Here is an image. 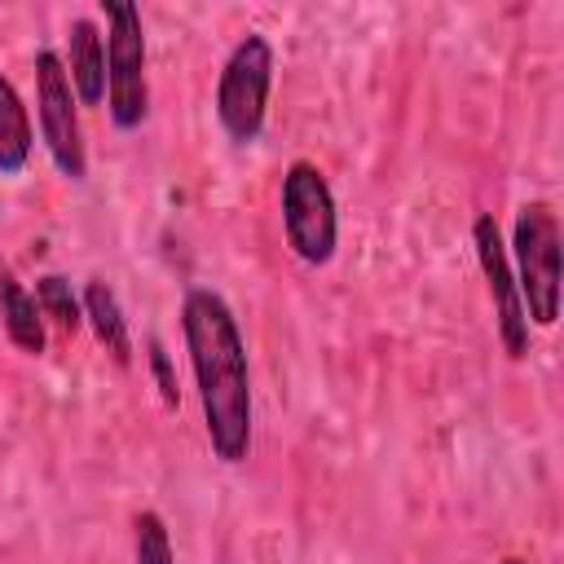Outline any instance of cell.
<instances>
[{"label": "cell", "instance_id": "cell-1", "mask_svg": "<svg viewBox=\"0 0 564 564\" xmlns=\"http://www.w3.org/2000/svg\"><path fill=\"white\" fill-rule=\"evenodd\" d=\"M181 335L198 383L212 454L234 467L251 449V366L238 317L225 304V295L194 286L181 300Z\"/></svg>", "mask_w": 564, "mask_h": 564}, {"label": "cell", "instance_id": "cell-2", "mask_svg": "<svg viewBox=\"0 0 564 564\" xmlns=\"http://www.w3.org/2000/svg\"><path fill=\"white\" fill-rule=\"evenodd\" d=\"M507 260L516 273L524 317L538 326H555L560 317V220L546 203H524L516 212Z\"/></svg>", "mask_w": 564, "mask_h": 564}, {"label": "cell", "instance_id": "cell-3", "mask_svg": "<svg viewBox=\"0 0 564 564\" xmlns=\"http://www.w3.org/2000/svg\"><path fill=\"white\" fill-rule=\"evenodd\" d=\"M106 9V110L119 132L145 123L150 84H145V26L141 9L128 0H101Z\"/></svg>", "mask_w": 564, "mask_h": 564}, {"label": "cell", "instance_id": "cell-4", "mask_svg": "<svg viewBox=\"0 0 564 564\" xmlns=\"http://www.w3.org/2000/svg\"><path fill=\"white\" fill-rule=\"evenodd\" d=\"M269 88H273V44L260 31H251L229 48L216 79V119L229 132V141L247 145L260 137Z\"/></svg>", "mask_w": 564, "mask_h": 564}, {"label": "cell", "instance_id": "cell-5", "mask_svg": "<svg viewBox=\"0 0 564 564\" xmlns=\"http://www.w3.org/2000/svg\"><path fill=\"white\" fill-rule=\"evenodd\" d=\"M282 229H286V247L304 264H326L335 256V242H339L335 194L322 167L308 159H295L282 172Z\"/></svg>", "mask_w": 564, "mask_h": 564}, {"label": "cell", "instance_id": "cell-6", "mask_svg": "<svg viewBox=\"0 0 564 564\" xmlns=\"http://www.w3.org/2000/svg\"><path fill=\"white\" fill-rule=\"evenodd\" d=\"M35 110H40V137H44L53 167L66 181H84L88 150H84V128H79V101L66 75V62L53 48L35 53Z\"/></svg>", "mask_w": 564, "mask_h": 564}, {"label": "cell", "instance_id": "cell-7", "mask_svg": "<svg viewBox=\"0 0 564 564\" xmlns=\"http://www.w3.org/2000/svg\"><path fill=\"white\" fill-rule=\"evenodd\" d=\"M471 247H476V264H480L485 286H489L498 339H502L511 361H524V352H529V317H524V304H520V291H516V273H511V260H507L502 229H498V220L489 212H480L471 220Z\"/></svg>", "mask_w": 564, "mask_h": 564}, {"label": "cell", "instance_id": "cell-8", "mask_svg": "<svg viewBox=\"0 0 564 564\" xmlns=\"http://www.w3.org/2000/svg\"><path fill=\"white\" fill-rule=\"evenodd\" d=\"M66 35H70L66 75H70L75 101L79 106H101L106 101V40H101L93 18H75Z\"/></svg>", "mask_w": 564, "mask_h": 564}, {"label": "cell", "instance_id": "cell-9", "mask_svg": "<svg viewBox=\"0 0 564 564\" xmlns=\"http://www.w3.org/2000/svg\"><path fill=\"white\" fill-rule=\"evenodd\" d=\"M79 304H84V322L93 326L97 344L115 357V366H132V330H128V317L119 308L115 286L106 278H88Z\"/></svg>", "mask_w": 564, "mask_h": 564}, {"label": "cell", "instance_id": "cell-10", "mask_svg": "<svg viewBox=\"0 0 564 564\" xmlns=\"http://www.w3.org/2000/svg\"><path fill=\"white\" fill-rule=\"evenodd\" d=\"M0 326H4V335H9V344H13L18 352L40 357L44 344H48V335H44V313H40L35 295L13 278L9 264H0Z\"/></svg>", "mask_w": 564, "mask_h": 564}, {"label": "cell", "instance_id": "cell-11", "mask_svg": "<svg viewBox=\"0 0 564 564\" xmlns=\"http://www.w3.org/2000/svg\"><path fill=\"white\" fill-rule=\"evenodd\" d=\"M31 115L22 106V93L13 88V79L0 75V176H18L31 159Z\"/></svg>", "mask_w": 564, "mask_h": 564}, {"label": "cell", "instance_id": "cell-12", "mask_svg": "<svg viewBox=\"0 0 564 564\" xmlns=\"http://www.w3.org/2000/svg\"><path fill=\"white\" fill-rule=\"evenodd\" d=\"M35 304H40V313L53 317L66 335H75V330L84 326V304H79V295L70 291V282H66L62 273L35 278Z\"/></svg>", "mask_w": 564, "mask_h": 564}, {"label": "cell", "instance_id": "cell-13", "mask_svg": "<svg viewBox=\"0 0 564 564\" xmlns=\"http://www.w3.org/2000/svg\"><path fill=\"white\" fill-rule=\"evenodd\" d=\"M132 555H137V564H176L172 533H167V520L159 511H137V520H132Z\"/></svg>", "mask_w": 564, "mask_h": 564}, {"label": "cell", "instance_id": "cell-14", "mask_svg": "<svg viewBox=\"0 0 564 564\" xmlns=\"http://www.w3.org/2000/svg\"><path fill=\"white\" fill-rule=\"evenodd\" d=\"M150 352V375H154V383H159V397H163V405L167 410H176L181 405V388H176V375H172V361H167V348H163V339H150L145 344Z\"/></svg>", "mask_w": 564, "mask_h": 564}, {"label": "cell", "instance_id": "cell-15", "mask_svg": "<svg viewBox=\"0 0 564 564\" xmlns=\"http://www.w3.org/2000/svg\"><path fill=\"white\" fill-rule=\"evenodd\" d=\"M502 564H529V560H516V555H511V560H502Z\"/></svg>", "mask_w": 564, "mask_h": 564}]
</instances>
